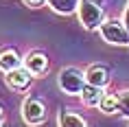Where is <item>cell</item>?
Returning <instances> with one entry per match:
<instances>
[{
  "label": "cell",
  "instance_id": "cell-1",
  "mask_svg": "<svg viewBox=\"0 0 129 127\" xmlns=\"http://www.w3.org/2000/svg\"><path fill=\"white\" fill-rule=\"evenodd\" d=\"M85 83H88L85 72L79 70L77 66H66V68H61L59 74H57V86L68 96H81Z\"/></svg>",
  "mask_w": 129,
  "mask_h": 127
},
{
  "label": "cell",
  "instance_id": "cell-2",
  "mask_svg": "<svg viewBox=\"0 0 129 127\" xmlns=\"http://www.w3.org/2000/svg\"><path fill=\"white\" fill-rule=\"evenodd\" d=\"M77 15H79V22L83 24V29H88V31H99V27L107 20L105 9L101 7L99 0H81Z\"/></svg>",
  "mask_w": 129,
  "mask_h": 127
},
{
  "label": "cell",
  "instance_id": "cell-3",
  "mask_svg": "<svg viewBox=\"0 0 129 127\" xmlns=\"http://www.w3.org/2000/svg\"><path fill=\"white\" fill-rule=\"evenodd\" d=\"M99 33H101L103 42H107L109 46H129V31L122 20L107 18L99 27Z\"/></svg>",
  "mask_w": 129,
  "mask_h": 127
},
{
  "label": "cell",
  "instance_id": "cell-4",
  "mask_svg": "<svg viewBox=\"0 0 129 127\" xmlns=\"http://www.w3.org/2000/svg\"><path fill=\"white\" fill-rule=\"evenodd\" d=\"M48 118V114H46V105L42 103L37 96H26V99L22 101V120L26 123L28 127H40L44 125Z\"/></svg>",
  "mask_w": 129,
  "mask_h": 127
},
{
  "label": "cell",
  "instance_id": "cell-5",
  "mask_svg": "<svg viewBox=\"0 0 129 127\" xmlns=\"http://www.w3.org/2000/svg\"><path fill=\"white\" fill-rule=\"evenodd\" d=\"M33 79H35L33 72L26 66H20V68H15V70L5 74V81H7V86L13 92H26L28 88H31V83H33Z\"/></svg>",
  "mask_w": 129,
  "mask_h": 127
},
{
  "label": "cell",
  "instance_id": "cell-6",
  "mask_svg": "<svg viewBox=\"0 0 129 127\" xmlns=\"http://www.w3.org/2000/svg\"><path fill=\"white\" fill-rule=\"evenodd\" d=\"M85 79H88V83H92V86L107 88L109 81H112V72H109V68L105 66V64H92V66H88V70H85Z\"/></svg>",
  "mask_w": 129,
  "mask_h": 127
},
{
  "label": "cell",
  "instance_id": "cell-7",
  "mask_svg": "<svg viewBox=\"0 0 129 127\" xmlns=\"http://www.w3.org/2000/svg\"><path fill=\"white\" fill-rule=\"evenodd\" d=\"M24 66L33 72V77H40V74L48 72V57L44 50H31V53L24 57Z\"/></svg>",
  "mask_w": 129,
  "mask_h": 127
},
{
  "label": "cell",
  "instance_id": "cell-8",
  "mask_svg": "<svg viewBox=\"0 0 129 127\" xmlns=\"http://www.w3.org/2000/svg\"><path fill=\"white\" fill-rule=\"evenodd\" d=\"M20 66H24V59L20 57V53L15 48H11V46L0 48V70L5 74L15 70V68H20Z\"/></svg>",
  "mask_w": 129,
  "mask_h": 127
},
{
  "label": "cell",
  "instance_id": "cell-9",
  "mask_svg": "<svg viewBox=\"0 0 129 127\" xmlns=\"http://www.w3.org/2000/svg\"><path fill=\"white\" fill-rule=\"evenodd\" d=\"M103 96H105V88L92 86V83H85V88L81 92V101H83V105H88V107H99Z\"/></svg>",
  "mask_w": 129,
  "mask_h": 127
},
{
  "label": "cell",
  "instance_id": "cell-10",
  "mask_svg": "<svg viewBox=\"0 0 129 127\" xmlns=\"http://www.w3.org/2000/svg\"><path fill=\"white\" fill-rule=\"evenodd\" d=\"M57 123H59V127H90L88 120L83 118L81 114L72 112V110H59Z\"/></svg>",
  "mask_w": 129,
  "mask_h": 127
},
{
  "label": "cell",
  "instance_id": "cell-11",
  "mask_svg": "<svg viewBox=\"0 0 129 127\" xmlns=\"http://www.w3.org/2000/svg\"><path fill=\"white\" fill-rule=\"evenodd\" d=\"M79 2L81 0H48L46 5L57 15H72V13L79 11Z\"/></svg>",
  "mask_w": 129,
  "mask_h": 127
},
{
  "label": "cell",
  "instance_id": "cell-12",
  "mask_svg": "<svg viewBox=\"0 0 129 127\" xmlns=\"http://www.w3.org/2000/svg\"><path fill=\"white\" fill-rule=\"evenodd\" d=\"M99 110L105 114H116L120 112V101H118V94H105L101 101V105H99Z\"/></svg>",
  "mask_w": 129,
  "mask_h": 127
},
{
  "label": "cell",
  "instance_id": "cell-13",
  "mask_svg": "<svg viewBox=\"0 0 129 127\" xmlns=\"http://www.w3.org/2000/svg\"><path fill=\"white\" fill-rule=\"evenodd\" d=\"M118 94V101H120V112L125 118H129V90H120V92H116Z\"/></svg>",
  "mask_w": 129,
  "mask_h": 127
},
{
  "label": "cell",
  "instance_id": "cell-14",
  "mask_svg": "<svg viewBox=\"0 0 129 127\" xmlns=\"http://www.w3.org/2000/svg\"><path fill=\"white\" fill-rule=\"evenodd\" d=\"M48 0H24V5L26 7H31V9H37V7H42V5H46Z\"/></svg>",
  "mask_w": 129,
  "mask_h": 127
},
{
  "label": "cell",
  "instance_id": "cell-15",
  "mask_svg": "<svg viewBox=\"0 0 129 127\" xmlns=\"http://www.w3.org/2000/svg\"><path fill=\"white\" fill-rule=\"evenodd\" d=\"M122 22H125V27H127V31H129V2H127V7H125V15H122Z\"/></svg>",
  "mask_w": 129,
  "mask_h": 127
},
{
  "label": "cell",
  "instance_id": "cell-16",
  "mask_svg": "<svg viewBox=\"0 0 129 127\" xmlns=\"http://www.w3.org/2000/svg\"><path fill=\"white\" fill-rule=\"evenodd\" d=\"M2 112H5V110H2V105H0V127H5V120H2V116H5V114H2Z\"/></svg>",
  "mask_w": 129,
  "mask_h": 127
}]
</instances>
